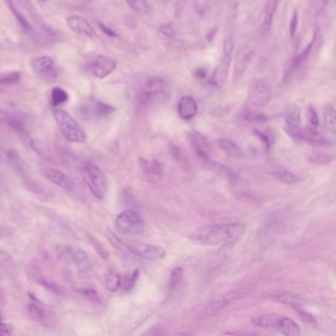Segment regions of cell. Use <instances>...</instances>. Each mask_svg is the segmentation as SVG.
I'll return each instance as SVG.
<instances>
[{"instance_id": "38", "label": "cell", "mask_w": 336, "mask_h": 336, "mask_svg": "<svg viewBox=\"0 0 336 336\" xmlns=\"http://www.w3.org/2000/svg\"><path fill=\"white\" fill-rule=\"evenodd\" d=\"M21 79L19 72H12L0 77V86H12L17 84Z\"/></svg>"}, {"instance_id": "12", "label": "cell", "mask_w": 336, "mask_h": 336, "mask_svg": "<svg viewBox=\"0 0 336 336\" xmlns=\"http://www.w3.org/2000/svg\"><path fill=\"white\" fill-rule=\"evenodd\" d=\"M32 66L39 75L47 79H53L57 76L54 62L48 55L38 56L34 58L32 61Z\"/></svg>"}, {"instance_id": "18", "label": "cell", "mask_w": 336, "mask_h": 336, "mask_svg": "<svg viewBox=\"0 0 336 336\" xmlns=\"http://www.w3.org/2000/svg\"><path fill=\"white\" fill-rule=\"evenodd\" d=\"M277 6H278V0H270L266 4L264 8L263 16H262V22H261V31L263 34H266L269 32Z\"/></svg>"}, {"instance_id": "22", "label": "cell", "mask_w": 336, "mask_h": 336, "mask_svg": "<svg viewBox=\"0 0 336 336\" xmlns=\"http://www.w3.org/2000/svg\"><path fill=\"white\" fill-rule=\"evenodd\" d=\"M285 120L288 128H299L301 124V110L296 105H290L285 112Z\"/></svg>"}, {"instance_id": "31", "label": "cell", "mask_w": 336, "mask_h": 336, "mask_svg": "<svg viewBox=\"0 0 336 336\" xmlns=\"http://www.w3.org/2000/svg\"><path fill=\"white\" fill-rule=\"evenodd\" d=\"M28 311V316L31 320L36 321V322H41L45 319V311L41 306H39L36 303H31L28 305L27 308Z\"/></svg>"}, {"instance_id": "42", "label": "cell", "mask_w": 336, "mask_h": 336, "mask_svg": "<svg viewBox=\"0 0 336 336\" xmlns=\"http://www.w3.org/2000/svg\"><path fill=\"white\" fill-rule=\"evenodd\" d=\"M309 118H310V122H311V124H312L313 127L317 128L320 125L319 116L317 114L316 110L312 106H310V108H309Z\"/></svg>"}, {"instance_id": "27", "label": "cell", "mask_w": 336, "mask_h": 336, "mask_svg": "<svg viewBox=\"0 0 336 336\" xmlns=\"http://www.w3.org/2000/svg\"><path fill=\"white\" fill-rule=\"evenodd\" d=\"M106 286L112 293L117 292L122 286V278L117 272H110L106 277Z\"/></svg>"}, {"instance_id": "16", "label": "cell", "mask_w": 336, "mask_h": 336, "mask_svg": "<svg viewBox=\"0 0 336 336\" xmlns=\"http://www.w3.org/2000/svg\"><path fill=\"white\" fill-rule=\"evenodd\" d=\"M271 298H273L274 300L278 301L281 304L294 308L295 310L300 308L303 304V300L299 295L287 291H278L272 294Z\"/></svg>"}, {"instance_id": "19", "label": "cell", "mask_w": 336, "mask_h": 336, "mask_svg": "<svg viewBox=\"0 0 336 336\" xmlns=\"http://www.w3.org/2000/svg\"><path fill=\"white\" fill-rule=\"evenodd\" d=\"M299 139H303L307 142H310L312 144L325 145L328 144V140L318 132L316 127H306L304 129L300 128L299 133Z\"/></svg>"}, {"instance_id": "24", "label": "cell", "mask_w": 336, "mask_h": 336, "mask_svg": "<svg viewBox=\"0 0 336 336\" xmlns=\"http://www.w3.org/2000/svg\"><path fill=\"white\" fill-rule=\"evenodd\" d=\"M228 305H229V302L226 299L215 300L205 307V309L203 310V312L201 314L202 318H211V317L217 315L222 310H224Z\"/></svg>"}, {"instance_id": "3", "label": "cell", "mask_w": 336, "mask_h": 336, "mask_svg": "<svg viewBox=\"0 0 336 336\" xmlns=\"http://www.w3.org/2000/svg\"><path fill=\"white\" fill-rule=\"evenodd\" d=\"M53 116L64 138L73 143H83L86 141L87 136L84 129L67 112L55 110Z\"/></svg>"}, {"instance_id": "20", "label": "cell", "mask_w": 336, "mask_h": 336, "mask_svg": "<svg viewBox=\"0 0 336 336\" xmlns=\"http://www.w3.org/2000/svg\"><path fill=\"white\" fill-rule=\"evenodd\" d=\"M277 330L284 336H301V329H300L299 325L288 317H280L279 318Z\"/></svg>"}, {"instance_id": "51", "label": "cell", "mask_w": 336, "mask_h": 336, "mask_svg": "<svg viewBox=\"0 0 336 336\" xmlns=\"http://www.w3.org/2000/svg\"><path fill=\"white\" fill-rule=\"evenodd\" d=\"M195 75H196L198 78H204L205 75H206V71H205L204 69H202V68L197 69L196 72H195Z\"/></svg>"}, {"instance_id": "52", "label": "cell", "mask_w": 336, "mask_h": 336, "mask_svg": "<svg viewBox=\"0 0 336 336\" xmlns=\"http://www.w3.org/2000/svg\"><path fill=\"white\" fill-rule=\"evenodd\" d=\"M335 1H336V0H324L323 5H324V7H325L326 9H329V8H331V7L335 4Z\"/></svg>"}, {"instance_id": "26", "label": "cell", "mask_w": 336, "mask_h": 336, "mask_svg": "<svg viewBox=\"0 0 336 336\" xmlns=\"http://www.w3.org/2000/svg\"><path fill=\"white\" fill-rule=\"evenodd\" d=\"M271 175L279 182L284 183L286 185H294L298 183L300 180L297 176H295L293 173L289 172L288 170L285 169H277L274 170Z\"/></svg>"}, {"instance_id": "41", "label": "cell", "mask_w": 336, "mask_h": 336, "mask_svg": "<svg viewBox=\"0 0 336 336\" xmlns=\"http://www.w3.org/2000/svg\"><path fill=\"white\" fill-rule=\"evenodd\" d=\"M298 22H299V18H298V11L295 10L294 14L292 16L291 22H290V26H289V31H290V35L293 38L295 36V33L297 31L298 28Z\"/></svg>"}, {"instance_id": "35", "label": "cell", "mask_w": 336, "mask_h": 336, "mask_svg": "<svg viewBox=\"0 0 336 336\" xmlns=\"http://www.w3.org/2000/svg\"><path fill=\"white\" fill-rule=\"evenodd\" d=\"M240 116L247 121L251 122H263L267 119V117L260 112H257L255 111H250V110H245L240 113Z\"/></svg>"}, {"instance_id": "56", "label": "cell", "mask_w": 336, "mask_h": 336, "mask_svg": "<svg viewBox=\"0 0 336 336\" xmlns=\"http://www.w3.org/2000/svg\"><path fill=\"white\" fill-rule=\"evenodd\" d=\"M0 321H1V315H0Z\"/></svg>"}, {"instance_id": "1", "label": "cell", "mask_w": 336, "mask_h": 336, "mask_svg": "<svg viewBox=\"0 0 336 336\" xmlns=\"http://www.w3.org/2000/svg\"><path fill=\"white\" fill-rule=\"evenodd\" d=\"M245 227L241 223H226L208 226L193 232L190 240L200 245H216L223 242H233L243 235Z\"/></svg>"}, {"instance_id": "25", "label": "cell", "mask_w": 336, "mask_h": 336, "mask_svg": "<svg viewBox=\"0 0 336 336\" xmlns=\"http://www.w3.org/2000/svg\"><path fill=\"white\" fill-rule=\"evenodd\" d=\"M218 144L220 146V148L227 153L228 155L232 156V157H236V158H240L242 157L243 153L241 151L240 147L236 144L235 142L229 140V139H225V138H221L218 140Z\"/></svg>"}, {"instance_id": "7", "label": "cell", "mask_w": 336, "mask_h": 336, "mask_svg": "<svg viewBox=\"0 0 336 336\" xmlns=\"http://www.w3.org/2000/svg\"><path fill=\"white\" fill-rule=\"evenodd\" d=\"M125 251L147 260H158L166 256V250L155 244L137 241H125Z\"/></svg>"}, {"instance_id": "23", "label": "cell", "mask_w": 336, "mask_h": 336, "mask_svg": "<svg viewBox=\"0 0 336 336\" xmlns=\"http://www.w3.org/2000/svg\"><path fill=\"white\" fill-rule=\"evenodd\" d=\"M324 123H325V127L330 132H332L333 134L336 133V109L333 104H328L324 109Z\"/></svg>"}, {"instance_id": "40", "label": "cell", "mask_w": 336, "mask_h": 336, "mask_svg": "<svg viewBox=\"0 0 336 336\" xmlns=\"http://www.w3.org/2000/svg\"><path fill=\"white\" fill-rule=\"evenodd\" d=\"M311 160L318 164H329L332 162V157L323 152H314L311 156Z\"/></svg>"}, {"instance_id": "10", "label": "cell", "mask_w": 336, "mask_h": 336, "mask_svg": "<svg viewBox=\"0 0 336 336\" xmlns=\"http://www.w3.org/2000/svg\"><path fill=\"white\" fill-rule=\"evenodd\" d=\"M115 67L116 61L107 55H98L88 64V68L91 74L100 79L109 76L115 69Z\"/></svg>"}, {"instance_id": "54", "label": "cell", "mask_w": 336, "mask_h": 336, "mask_svg": "<svg viewBox=\"0 0 336 336\" xmlns=\"http://www.w3.org/2000/svg\"><path fill=\"white\" fill-rule=\"evenodd\" d=\"M0 235H1V228H0Z\"/></svg>"}, {"instance_id": "44", "label": "cell", "mask_w": 336, "mask_h": 336, "mask_svg": "<svg viewBox=\"0 0 336 336\" xmlns=\"http://www.w3.org/2000/svg\"><path fill=\"white\" fill-rule=\"evenodd\" d=\"M13 264V259L12 257L5 252L4 250H2L0 248V265L2 266H10Z\"/></svg>"}, {"instance_id": "17", "label": "cell", "mask_w": 336, "mask_h": 336, "mask_svg": "<svg viewBox=\"0 0 336 336\" xmlns=\"http://www.w3.org/2000/svg\"><path fill=\"white\" fill-rule=\"evenodd\" d=\"M190 139H191L192 147L194 151L196 152V154L198 155V157H200L201 160H203L204 162L208 161L209 156L206 152L208 143L205 137L196 131H192V133H190Z\"/></svg>"}, {"instance_id": "50", "label": "cell", "mask_w": 336, "mask_h": 336, "mask_svg": "<svg viewBox=\"0 0 336 336\" xmlns=\"http://www.w3.org/2000/svg\"><path fill=\"white\" fill-rule=\"evenodd\" d=\"M9 114L3 111H0V125H7Z\"/></svg>"}, {"instance_id": "36", "label": "cell", "mask_w": 336, "mask_h": 336, "mask_svg": "<svg viewBox=\"0 0 336 336\" xmlns=\"http://www.w3.org/2000/svg\"><path fill=\"white\" fill-rule=\"evenodd\" d=\"M106 237L114 248L121 251H125V241L117 237L111 229L106 230Z\"/></svg>"}, {"instance_id": "49", "label": "cell", "mask_w": 336, "mask_h": 336, "mask_svg": "<svg viewBox=\"0 0 336 336\" xmlns=\"http://www.w3.org/2000/svg\"><path fill=\"white\" fill-rule=\"evenodd\" d=\"M11 334V329L8 325L1 323L0 321V336H8Z\"/></svg>"}, {"instance_id": "32", "label": "cell", "mask_w": 336, "mask_h": 336, "mask_svg": "<svg viewBox=\"0 0 336 336\" xmlns=\"http://www.w3.org/2000/svg\"><path fill=\"white\" fill-rule=\"evenodd\" d=\"M126 3L138 15H146L150 11L147 0H126Z\"/></svg>"}, {"instance_id": "9", "label": "cell", "mask_w": 336, "mask_h": 336, "mask_svg": "<svg viewBox=\"0 0 336 336\" xmlns=\"http://www.w3.org/2000/svg\"><path fill=\"white\" fill-rule=\"evenodd\" d=\"M42 174L50 183L58 188L70 193H76L77 192V185L75 182L63 172L52 168H47L42 170Z\"/></svg>"}, {"instance_id": "15", "label": "cell", "mask_w": 336, "mask_h": 336, "mask_svg": "<svg viewBox=\"0 0 336 336\" xmlns=\"http://www.w3.org/2000/svg\"><path fill=\"white\" fill-rule=\"evenodd\" d=\"M198 111V105L195 99L192 96H184L178 107V112L180 116L185 120H190L193 118Z\"/></svg>"}, {"instance_id": "14", "label": "cell", "mask_w": 336, "mask_h": 336, "mask_svg": "<svg viewBox=\"0 0 336 336\" xmlns=\"http://www.w3.org/2000/svg\"><path fill=\"white\" fill-rule=\"evenodd\" d=\"M253 53L254 50L252 48H244L239 51L234 65V81H238L242 77L252 59Z\"/></svg>"}, {"instance_id": "34", "label": "cell", "mask_w": 336, "mask_h": 336, "mask_svg": "<svg viewBox=\"0 0 336 336\" xmlns=\"http://www.w3.org/2000/svg\"><path fill=\"white\" fill-rule=\"evenodd\" d=\"M93 111H94V113L99 115V116H106V115H109L110 113L113 112L115 111V109L109 104L96 101L94 103V106H93Z\"/></svg>"}, {"instance_id": "37", "label": "cell", "mask_w": 336, "mask_h": 336, "mask_svg": "<svg viewBox=\"0 0 336 336\" xmlns=\"http://www.w3.org/2000/svg\"><path fill=\"white\" fill-rule=\"evenodd\" d=\"M6 1H7V4H8V6H9L11 12H12L13 15L15 16V18L18 20V22L20 23V25H21L24 29L30 30V29H31V26H30L29 22H28V21L25 19V17H23V15L16 9V7H15L13 1H12V0H6Z\"/></svg>"}, {"instance_id": "13", "label": "cell", "mask_w": 336, "mask_h": 336, "mask_svg": "<svg viewBox=\"0 0 336 336\" xmlns=\"http://www.w3.org/2000/svg\"><path fill=\"white\" fill-rule=\"evenodd\" d=\"M67 25L71 31L76 34L83 35L89 38H95L97 36L94 28L91 24L81 16H71L67 19Z\"/></svg>"}, {"instance_id": "21", "label": "cell", "mask_w": 336, "mask_h": 336, "mask_svg": "<svg viewBox=\"0 0 336 336\" xmlns=\"http://www.w3.org/2000/svg\"><path fill=\"white\" fill-rule=\"evenodd\" d=\"M280 316L277 315H261L258 317H255L251 320L252 325L255 327L263 328V329H271V330H277L278 322H279Z\"/></svg>"}, {"instance_id": "4", "label": "cell", "mask_w": 336, "mask_h": 336, "mask_svg": "<svg viewBox=\"0 0 336 336\" xmlns=\"http://www.w3.org/2000/svg\"><path fill=\"white\" fill-rule=\"evenodd\" d=\"M115 226L117 230L123 234L139 235L144 230L145 223L143 218L137 211L125 209L116 216Z\"/></svg>"}, {"instance_id": "53", "label": "cell", "mask_w": 336, "mask_h": 336, "mask_svg": "<svg viewBox=\"0 0 336 336\" xmlns=\"http://www.w3.org/2000/svg\"><path fill=\"white\" fill-rule=\"evenodd\" d=\"M1 159H2V157H1V154H0V160H1Z\"/></svg>"}, {"instance_id": "43", "label": "cell", "mask_w": 336, "mask_h": 336, "mask_svg": "<svg viewBox=\"0 0 336 336\" xmlns=\"http://www.w3.org/2000/svg\"><path fill=\"white\" fill-rule=\"evenodd\" d=\"M255 134L261 139V141L264 143L267 149H269L271 147V145H272V138H271V136L269 134H267L266 132L260 131V130H255Z\"/></svg>"}, {"instance_id": "2", "label": "cell", "mask_w": 336, "mask_h": 336, "mask_svg": "<svg viewBox=\"0 0 336 336\" xmlns=\"http://www.w3.org/2000/svg\"><path fill=\"white\" fill-rule=\"evenodd\" d=\"M80 174L84 184L97 199H104L109 189L108 178L104 171L96 164L88 161L81 165Z\"/></svg>"}, {"instance_id": "33", "label": "cell", "mask_w": 336, "mask_h": 336, "mask_svg": "<svg viewBox=\"0 0 336 336\" xmlns=\"http://www.w3.org/2000/svg\"><path fill=\"white\" fill-rule=\"evenodd\" d=\"M184 275H185V271L182 267H176L172 271L171 277H170V289L171 290H176L180 286V284L184 280Z\"/></svg>"}, {"instance_id": "46", "label": "cell", "mask_w": 336, "mask_h": 336, "mask_svg": "<svg viewBox=\"0 0 336 336\" xmlns=\"http://www.w3.org/2000/svg\"><path fill=\"white\" fill-rule=\"evenodd\" d=\"M160 33H162L163 35L165 36H168V37H174L175 36V29L172 25L170 24H165V25H162L159 29Z\"/></svg>"}, {"instance_id": "47", "label": "cell", "mask_w": 336, "mask_h": 336, "mask_svg": "<svg viewBox=\"0 0 336 336\" xmlns=\"http://www.w3.org/2000/svg\"><path fill=\"white\" fill-rule=\"evenodd\" d=\"M296 311L298 312L300 318H301L304 322H306V323H311V324L315 323V319H314V317H313L311 314H309V313H307V312H304V311H301L299 308L296 309Z\"/></svg>"}, {"instance_id": "30", "label": "cell", "mask_w": 336, "mask_h": 336, "mask_svg": "<svg viewBox=\"0 0 336 336\" xmlns=\"http://www.w3.org/2000/svg\"><path fill=\"white\" fill-rule=\"evenodd\" d=\"M51 103L53 106L57 107L60 105H63L68 102L69 96L66 91L61 89L60 87H55L51 91Z\"/></svg>"}, {"instance_id": "29", "label": "cell", "mask_w": 336, "mask_h": 336, "mask_svg": "<svg viewBox=\"0 0 336 336\" xmlns=\"http://www.w3.org/2000/svg\"><path fill=\"white\" fill-rule=\"evenodd\" d=\"M29 274L31 275L32 279H34L35 282L43 285V286H46L48 288H52V285L48 282V280L46 279V277L43 275L41 269L39 268L38 265L36 264H32L30 266V269H29Z\"/></svg>"}, {"instance_id": "39", "label": "cell", "mask_w": 336, "mask_h": 336, "mask_svg": "<svg viewBox=\"0 0 336 336\" xmlns=\"http://www.w3.org/2000/svg\"><path fill=\"white\" fill-rule=\"evenodd\" d=\"M87 238L90 240V243L92 244V246L95 248L98 254L103 258V259H108L109 258V253L107 251V249L105 248V246L97 240L96 238H94L91 235H87Z\"/></svg>"}, {"instance_id": "5", "label": "cell", "mask_w": 336, "mask_h": 336, "mask_svg": "<svg viewBox=\"0 0 336 336\" xmlns=\"http://www.w3.org/2000/svg\"><path fill=\"white\" fill-rule=\"evenodd\" d=\"M233 48H234L233 38L228 37L227 39H225L223 44V53L220 63L218 64V66L216 67V69L214 70L213 74L210 77V83L217 88H221L227 80L232 61Z\"/></svg>"}, {"instance_id": "55", "label": "cell", "mask_w": 336, "mask_h": 336, "mask_svg": "<svg viewBox=\"0 0 336 336\" xmlns=\"http://www.w3.org/2000/svg\"><path fill=\"white\" fill-rule=\"evenodd\" d=\"M41 1H47V0H41Z\"/></svg>"}, {"instance_id": "6", "label": "cell", "mask_w": 336, "mask_h": 336, "mask_svg": "<svg viewBox=\"0 0 336 336\" xmlns=\"http://www.w3.org/2000/svg\"><path fill=\"white\" fill-rule=\"evenodd\" d=\"M272 95V85L264 79L254 80L247 90V101L254 108H262L268 104Z\"/></svg>"}, {"instance_id": "8", "label": "cell", "mask_w": 336, "mask_h": 336, "mask_svg": "<svg viewBox=\"0 0 336 336\" xmlns=\"http://www.w3.org/2000/svg\"><path fill=\"white\" fill-rule=\"evenodd\" d=\"M62 249H58L59 256L65 262L72 263L79 269H86L89 266V256L87 252L76 245H61Z\"/></svg>"}, {"instance_id": "48", "label": "cell", "mask_w": 336, "mask_h": 336, "mask_svg": "<svg viewBox=\"0 0 336 336\" xmlns=\"http://www.w3.org/2000/svg\"><path fill=\"white\" fill-rule=\"evenodd\" d=\"M99 26H100L101 30H102L106 35H108L109 37H112V38L117 37V34H116L114 31H112V29L108 28L106 25H104V24H102V23H99Z\"/></svg>"}, {"instance_id": "28", "label": "cell", "mask_w": 336, "mask_h": 336, "mask_svg": "<svg viewBox=\"0 0 336 336\" xmlns=\"http://www.w3.org/2000/svg\"><path fill=\"white\" fill-rule=\"evenodd\" d=\"M316 38H317V34L316 33H314V37L312 38V40H311V42H310V44L307 46V48H305L303 51H302V53H300L298 56H296L295 58H294V60L292 61V63H291V65H290V72L289 73H291L292 71H294L302 62H303V60L310 54V51H311V49L313 48V47H314V44H315V41H316Z\"/></svg>"}, {"instance_id": "11", "label": "cell", "mask_w": 336, "mask_h": 336, "mask_svg": "<svg viewBox=\"0 0 336 336\" xmlns=\"http://www.w3.org/2000/svg\"><path fill=\"white\" fill-rule=\"evenodd\" d=\"M167 83L161 77H152L147 80L141 92V100L147 103L166 94Z\"/></svg>"}, {"instance_id": "45", "label": "cell", "mask_w": 336, "mask_h": 336, "mask_svg": "<svg viewBox=\"0 0 336 336\" xmlns=\"http://www.w3.org/2000/svg\"><path fill=\"white\" fill-rule=\"evenodd\" d=\"M137 276H138V269H136L133 274H131V276H129L125 281H122V283L124 284V288L126 290H129V289L132 288L136 279H137Z\"/></svg>"}]
</instances>
